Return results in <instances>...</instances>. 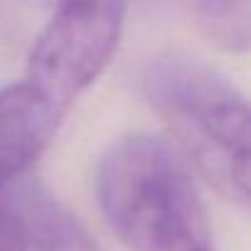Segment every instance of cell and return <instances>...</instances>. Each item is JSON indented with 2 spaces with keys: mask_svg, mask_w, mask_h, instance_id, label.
Masks as SVG:
<instances>
[{
  "mask_svg": "<svg viewBox=\"0 0 251 251\" xmlns=\"http://www.w3.org/2000/svg\"><path fill=\"white\" fill-rule=\"evenodd\" d=\"M0 251H23L20 244H18V239L13 236L5 217H3V209H0Z\"/></svg>",
  "mask_w": 251,
  "mask_h": 251,
  "instance_id": "7",
  "label": "cell"
},
{
  "mask_svg": "<svg viewBox=\"0 0 251 251\" xmlns=\"http://www.w3.org/2000/svg\"><path fill=\"white\" fill-rule=\"evenodd\" d=\"M94 190L108 226L131 251H214L190 168L163 138L136 133L111 143Z\"/></svg>",
  "mask_w": 251,
  "mask_h": 251,
  "instance_id": "1",
  "label": "cell"
},
{
  "mask_svg": "<svg viewBox=\"0 0 251 251\" xmlns=\"http://www.w3.org/2000/svg\"><path fill=\"white\" fill-rule=\"evenodd\" d=\"M123 18L126 5L121 3L59 5L30 52L25 84L67 116L111 62L121 42Z\"/></svg>",
  "mask_w": 251,
  "mask_h": 251,
  "instance_id": "3",
  "label": "cell"
},
{
  "mask_svg": "<svg viewBox=\"0 0 251 251\" xmlns=\"http://www.w3.org/2000/svg\"><path fill=\"white\" fill-rule=\"evenodd\" d=\"M62 118L25 81L0 91V187L32 175Z\"/></svg>",
  "mask_w": 251,
  "mask_h": 251,
  "instance_id": "5",
  "label": "cell"
},
{
  "mask_svg": "<svg viewBox=\"0 0 251 251\" xmlns=\"http://www.w3.org/2000/svg\"><path fill=\"white\" fill-rule=\"evenodd\" d=\"M151 108L197 173L229 202H249V106L212 67L190 57H158L141 74Z\"/></svg>",
  "mask_w": 251,
  "mask_h": 251,
  "instance_id": "2",
  "label": "cell"
},
{
  "mask_svg": "<svg viewBox=\"0 0 251 251\" xmlns=\"http://www.w3.org/2000/svg\"><path fill=\"white\" fill-rule=\"evenodd\" d=\"M0 209L23 251H103L86 224L32 175L0 187Z\"/></svg>",
  "mask_w": 251,
  "mask_h": 251,
  "instance_id": "4",
  "label": "cell"
},
{
  "mask_svg": "<svg viewBox=\"0 0 251 251\" xmlns=\"http://www.w3.org/2000/svg\"><path fill=\"white\" fill-rule=\"evenodd\" d=\"M202 32L222 50L246 52L251 45V3L246 0H207L195 5Z\"/></svg>",
  "mask_w": 251,
  "mask_h": 251,
  "instance_id": "6",
  "label": "cell"
}]
</instances>
